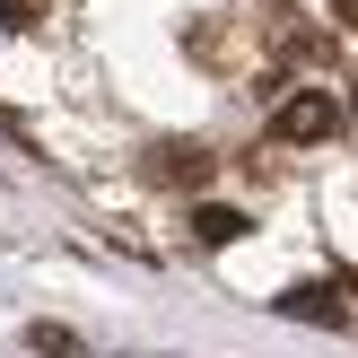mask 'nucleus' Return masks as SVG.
I'll list each match as a JSON object with an SVG mask.
<instances>
[{"mask_svg":"<svg viewBox=\"0 0 358 358\" xmlns=\"http://www.w3.org/2000/svg\"><path fill=\"white\" fill-rule=\"evenodd\" d=\"M140 175H149V184H201V175H210V149H192V140H157V149L140 157Z\"/></svg>","mask_w":358,"mask_h":358,"instance_id":"nucleus-2","label":"nucleus"},{"mask_svg":"<svg viewBox=\"0 0 358 358\" xmlns=\"http://www.w3.org/2000/svg\"><path fill=\"white\" fill-rule=\"evenodd\" d=\"M350 114H358V87H350Z\"/></svg>","mask_w":358,"mask_h":358,"instance_id":"nucleus-8","label":"nucleus"},{"mask_svg":"<svg viewBox=\"0 0 358 358\" xmlns=\"http://www.w3.org/2000/svg\"><path fill=\"white\" fill-rule=\"evenodd\" d=\"M192 236H201V245H236L245 236V210L236 201H192Z\"/></svg>","mask_w":358,"mask_h":358,"instance_id":"nucleus-3","label":"nucleus"},{"mask_svg":"<svg viewBox=\"0 0 358 358\" xmlns=\"http://www.w3.org/2000/svg\"><path fill=\"white\" fill-rule=\"evenodd\" d=\"M332 17H341V27H358V0H332Z\"/></svg>","mask_w":358,"mask_h":358,"instance_id":"nucleus-7","label":"nucleus"},{"mask_svg":"<svg viewBox=\"0 0 358 358\" xmlns=\"http://www.w3.org/2000/svg\"><path fill=\"white\" fill-rule=\"evenodd\" d=\"M271 131L289 140V149H324V140L341 131V96H324V87H297V96L271 114Z\"/></svg>","mask_w":358,"mask_h":358,"instance_id":"nucleus-1","label":"nucleus"},{"mask_svg":"<svg viewBox=\"0 0 358 358\" xmlns=\"http://www.w3.org/2000/svg\"><path fill=\"white\" fill-rule=\"evenodd\" d=\"M44 17V0H0V27H35Z\"/></svg>","mask_w":358,"mask_h":358,"instance_id":"nucleus-6","label":"nucleus"},{"mask_svg":"<svg viewBox=\"0 0 358 358\" xmlns=\"http://www.w3.org/2000/svg\"><path fill=\"white\" fill-rule=\"evenodd\" d=\"M27 350L35 358H79V341H70L62 324H27Z\"/></svg>","mask_w":358,"mask_h":358,"instance_id":"nucleus-4","label":"nucleus"},{"mask_svg":"<svg viewBox=\"0 0 358 358\" xmlns=\"http://www.w3.org/2000/svg\"><path fill=\"white\" fill-rule=\"evenodd\" d=\"M280 315H332V289H289V297H280Z\"/></svg>","mask_w":358,"mask_h":358,"instance_id":"nucleus-5","label":"nucleus"}]
</instances>
